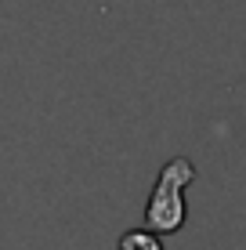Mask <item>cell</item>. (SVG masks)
Masks as SVG:
<instances>
[{"label": "cell", "mask_w": 246, "mask_h": 250, "mask_svg": "<svg viewBox=\"0 0 246 250\" xmlns=\"http://www.w3.org/2000/svg\"><path fill=\"white\" fill-rule=\"evenodd\" d=\"M116 250H163V239H159V232H152L149 225H141V229L123 232Z\"/></svg>", "instance_id": "7a4b0ae2"}, {"label": "cell", "mask_w": 246, "mask_h": 250, "mask_svg": "<svg viewBox=\"0 0 246 250\" xmlns=\"http://www.w3.org/2000/svg\"><path fill=\"white\" fill-rule=\"evenodd\" d=\"M196 182V167L189 156H174L159 167V178L152 185V196L145 203V225L159 236H170L181 232L189 221V200H185V188Z\"/></svg>", "instance_id": "6da1fadb"}]
</instances>
